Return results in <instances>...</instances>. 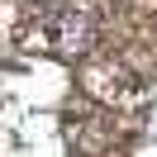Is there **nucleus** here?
Segmentation results:
<instances>
[{"instance_id": "nucleus-1", "label": "nucleus", "mask_w": 157, "mask_h": 157, "mask_svg": "<svg viewBox=\"0 0 157 157\" xmlns=\"http://www.w3.org/2000/svg\"><path fill=\"white\" fill-rule=\"evenodd\" d=\"M19 43L29 52H57V57H81V52H90V43H95V24H90V14L81 10H38V19L24 24L19 29Z\"/></svg>"}, {"instance_id": "nucleus-2", "label": "nucleus", "mask_w": 157, "mask_h": 157, "mask_svg": "<svg viewBox=\"0 0 157 157\" xmlns=\"http://www.w3.org/2000/svg\"><path fill=\"white\" fill-rule=\"evenodd\" d=\"M86 90L95 100H105V105H114V109H138V105L152 100V81L128 76L124 62H100V67H90L86 71Z\"/></svg>"}]
</instances>
